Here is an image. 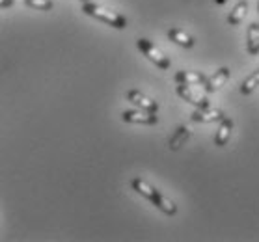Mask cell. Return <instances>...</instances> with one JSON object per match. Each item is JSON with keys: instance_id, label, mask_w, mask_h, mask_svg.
I'll return each mask as SVG.
<instances>
[{"instance_id": "e0dca14e", "label": "cell", "mask_w": 259, "mask_h": 242, "mask_svg": "<svg viewBox=\"0 0 259 242\" xmlns=\"http://www.w3.org/2000/svg\"><path fill=\"white\" fill-rule=\"evenodd\" d=\"M15 4V0H0V10H8Z\"/></svg>"}, {"instance_id": "7c38bea8", "label": "cell", "mask_w": 259, "mask_h": 242, "mask_svg": "<svg viewBox=\"0 0 259 242\" xmlns=\"http://www.w3.org/2000/svg\"><path fill=\"white\" fill-rule=\"evenodd\" d=\"M246 51L250 56H257L259 54V24L252 23L248 26L246 32Z\"/></svg>"}, {"instance_id": "5b68a950", "label": "cell", "mask_w": 259, "mask_h": 242, "mask_svg": "<svg viewBox=\"0 0 259 242\" xmlns=\"http://www.w3.org/2000/svg\"><path fill=\"white\" fill-rule=\"evenodd\" d=\"M121 119L125 123H136V125H157L159 118L155 112H147V110H125L121 114Z\"/></svg>"}, {"instance_id": "52a82bcc", "label": "cell", "mask_w": 259, "mask_h": 242, "mask_svg": "<svg viewBox=\"0 0 259 242\" xmlns=\"http://www.w3.org/2000/svg\"><path fill=\"white\" fill-rule=\"evenodd\" d=\"M190 118H192V121H198V123H212V121H220L224 118V112L212 107L196 108Z\"/></svg>"}, {"instance_id": "4fadbf2b", "label": "cell", "mask_w": 259, "mask_h": 242, "mask_svg": "<svg viewBox=\"0 0 259 242\" xmlns=\"http://www.w3.org/2000/svg\"><path fill=\"white\" fill-rule=\"evenodd\" d=\"M189 138H190V129L187 125H181V127H177V130L170 138L168 146H170L171 151H177V149H181L183 146H185V142H187Z\"/></svg>"}, {"instance_id": "ffe728a7", "label": "cell", "mask_w": 259, "mask_h": 242, "mask_svg": "<svg viewBox=\"0 0 259 242\" xmlns=\"http://www.w3.org/2000/svg\"><path fill=\"white\" fill-rule=\"evenodd\" d=\"M82 2H90V0H82Z\"/></svg>"}, {"instance_id": "8fae6325", "label": "cell", "mask_w": 259, "mask_h": 242, "mask_svg": "<svg viewBox=\"0 0 259 242\" xmlns=\"http://www.w3.org/2000/svg\"><path fill=\"white\" fill-rule=\"evenodd\" d=\"M168 37H170V41H174L176 45H179L183 49H192L196 43L194 37L181 28H170L168 30Z\"/></svg>"}, {"instance_id": "9c48e42d", "label": "cell", "mask_w": 259, "mask_h": 242, "mask_svg": "<svg viewBox=\"0 0 259 242\" xmlns=\"http://www.w3.org/2000/svg\"><path fill=\"white\" fill-rule=\"evenodd\" d=\"M231 130H233V121H231V118H226L224 116V118L220 119V127H218L217 134H214V146L224 148L226 143L230 142Z\"/></svg>"}, {"instance_id": "277c9868", "label": "cell", "mask_w": 259, "mask_h": 242, "mask_svg": "<svg viewBox=\"0 0 259 242\" xmlns=\"http://www.w3.org/2000/svg\"><path fill=\"white\" fill-rule=\"evenodd\" d=\"M176 91L183 101H187V103H190V105H194L196 108L211 107V103H209V99H207V95L203 93V91H200V89H196L194 86L179 84Z\"/></svg>"}, {"instance_id": "3957f363", "label": "cell", "mask_w": 259, "mask_h": 242, "mask_svg": "<svg viewBox=\"0 0 259 242\" xmlns=\"http://www.w3.org/2000/svg\"><path fill=\"white\" fill-rule=\"evenodd\" d=\"M136 47L140 49V53L144 54L149 62H153L157 67H160V69H168V67H170V58H168L153 41H149L146 37H140V39H136Z\"/></svg>"}, {"instance_id": "7a4b0ae2", "label": "cell", "mask_w": 259, "mask_h": 242, "mask_svg": "<svg viewBox=\"0 0 259 242\" xmlns=\"http://www.w3.org/2000/svg\"><path fill=\"white\" fill-rule=\"evenodd\" d=\"M82 12L90 17H95L106 23L108 26H112V28H118V30H123L127 28V19L118 12H112V10H108V8L101 6V4H95V2H84L82 4Z\"/></svg>"}, {"instance_id": "6da1fadb", "label": "cell", "mask_w": 259, "mask_h": 242, "mask_svg": "<svg viewBox=\"0 0 259 242\" xmlns=\"http://www.w3.org/2000/svg\"><path fill=\"white\" fill-rule=\"evenodd\" d=\"M131 186H133V190L135 192H138L140 196H144L146 200H149L151 203H153L159 211H162L164 214H168V216H174V214L177 213V205L174 203L171 200H168L166 196H162L157 188H153L149 183H146L144 179L136 177L131 181Z\"/></svg>"}, {"instance_id": "8992f818", "label": "cell", "mask_w": 259, "mask_h": 242, "mask_svg": "<svg viewBox=\"0 0 259 242\" xmlns=\"http://www.w3.org/2000/svg\"><path fill=\"white\" fill-rule=\"evenodd\" d=\"M127 101L133 103L135 107L142 108V110H147V112L157 114V110H159V103L155 99H151V97L144 95L142 91H138V89H129V91H127Z\"/></svg>"}, {"instance_id": "ba28073f", "label": "cell", "mask_w": 259, "mask_h": 242, "mask_svg": "<svg viewBox=\"0 0 259 242\" xmlns=\"http://www.w3.org/2000/svg\"><path fill=\"white\" fill-rule=\"evenodd\" d=\"M230 75H231L230 67H220V69H218L212 77H209L205 82H203L207 93H212V91H217V89L222 88V86L230 80Z\"/></svg>"}, {"instance_id": "9a60e30c", "label": "cell", "mask_w": 259, "mask_h": 242, "mask_svg": "<svg viewBox=\"0 0 259 242\" xmlns=\"http://www.w3.org/2000/svg\"><path fill=\"white\" fill-rule=\"evenodd\" d=\"M257 86H259V69H257V71H253L252 75H250V77L242 80V84H241V93L242 95H250L253 91V89L257 88Z\"/></svg>"}, {"instance_id": "5bb4252c", "label": "cell", "mask_w": 259, "mask_h": 242, "mask_svg": "<svg viewBox=\"0 0 259 242\" xmlns=\"http://www.w3.org/2000/svg\"><path fill=\"white\" fill-rule=\"evenodd\" d=\"M246 12H248V2L246 0H241V2L231 10L230 17H228V24H230V26L241 24L242 21H244V17H246Z\"/></svg>"}, {"instance_id": "2e32d148", "label": "cell", "mask_w": 259, "mask_h": 242, "mask_svg": "<svg viewBox=\"0 0 259 242\" xmlns=\"http://www.w3.org/2000/svg\"><path fill=\"white\" fill-rule=\"evenodd\" d=\"M24 4L32 10H39V12H51L54 8L53 0H24Z\"/></svg>"}, {"instance_id": "30bf717a", "label": "cell", "mask_w": 259, "mask_h": 242, "mask_svg": "<svg viewBox=\"0 0 259 242\" xmlns=\"http://www.w3.org/2000/svg\"><path fill=\"white\" fill-rule=\"evenodd\" d=\"M174 78L177 84H189V86H201L207 80L205 75L200 71H177Z\"/></svg>"}, {"instance_id": "d6986e66", "label": "cell", "mask_w": 259, "mask_h": 242, "mask_svg": "<svg viewBox=\"0 0 259 242\" xmlns=\"http://www.w3.org/2000/svg\"><path fill=\"white\" fill-rule=\"evenodd\" d=\"M257 12H259V0H257Z\"/></svg>"}, {"instance_id": "ac0fdd59", "label": "cell", "mask_w": 259, "mask_h": 242, "mask_svg": "<svg viewBox=\"0 0 259 242\" xmlns=\"http://www.w3.org/2000/svg\"><path fill=\"white\" fill-rule=\"evenodd\" d=\"M217 4H226V0H217Z\"/></svg>"}]
</instances>
